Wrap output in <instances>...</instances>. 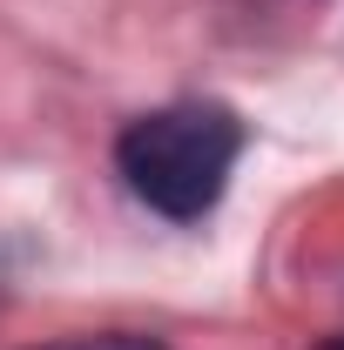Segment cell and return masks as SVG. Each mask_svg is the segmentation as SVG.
<instances>
[{"instance_id":"cell-4","label":"cell","mask_w":344,"mask_h":350,"mask_svg":"<svg viewBox=\"0 0 344 350\" xmlns=\"http://www.w3.org/2000/svg\"><path fill=\"white\" fill-rule=\"evenodd\" d=\"M0 297H7V290H0Z\"/></svg>"},{"instance_id":"cell-2","label":"cell","mask_w":344,"mask_h":350,"mask_svg":"<svg viewBox=\"0 0 344 350\" xmlns=\"http://www.w3.org/2000/svg\"><path fill=\"white\" fill-rule=\"evenodd\" d=\"M34 350H162V344L135 337V330H101V337H61V344H34Z\"/></svg>"},{"instance_id":"cell-3","label":"cell","mask_w":344,"mask_h":350,"mask_svg":"<svg viewBox=\"0 0 344 350\" xmlns=\"http://www.w3.org/2000/svg\"><path fill=\"white\" fill-rule=\"evenodd\" d=\"M317 350H344V337H331V344H317Z\"/></svg>"},{"instance_id":"cell-1","label":"cell","mask_w":344,"mask_h":350,"mask_svg":"<svg viewBox=\"0 0 344 350\" xmlns=\"http://www.w3.org/2000/svg\"><path fill=\"white\" fill-rule=\"evenodd\" d=\"M243 155V122L223 101H169L142 115L115 142V169L142 209L169 222H203L230 189V169Z\"/></svg>"}]
</instances>
